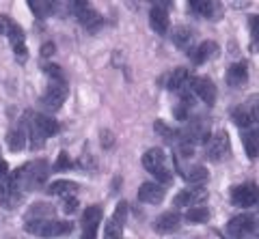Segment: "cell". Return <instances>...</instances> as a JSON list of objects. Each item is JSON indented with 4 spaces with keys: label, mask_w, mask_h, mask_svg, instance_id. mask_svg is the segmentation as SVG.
I'll return each instance as SVG.
<instances>
[{
    "label": "cell",
    "mask_w": 259,
    "mask_h": 239,
    "mask_svg": "<svg viewBox=\"0 0 259 239\" xmlns=\"http://www.w3.org/2000/svg\"><path fill=\"white\" fill-rule=\"evenodd\" d=\"M52 170H50L48 159H32V162L20 166L11 177L20 186L22 192H35V190L44 188V183H46V179H48V174Z\"/></svg>",
    "instance_id": "obj_1"
},
{
    "label": "cell",
    "mask_w": 259,
    "mask_h": 239,
    "mask_svg": "<svg viewBox=\"0 0 259 239\" xmlns=\"http://www.w3.org/2000/svg\"><path fill=\"white\" fill-rule=\"evenodd\" d=\"M71 222H61V220H26L24 222V230L37 237H59L71 233Z\"/></svg>",
    "instance_id": "obj_2"
},
{
    "label": "cell",
    "mask_w": 259,
    "mask_h": 239,
    "mask_svg": "<svg viewBox=\"0 0 259 239\" xmlns=\"http://www.w3.org/2000/svg\"><path fill=\"white\" fill-rule=\"evenodd\" d=\"M143 166L158 179V183H162V186H166V183L171 181V168H168L166 153L162 149H149L147 153L143 155Z\"/></svg>",
    "instance_id": "obj_3"
},
{
    "label": "cell",
    "mask_w": 259,
    "mask_h": 239,
    "mask_svg": "<svg viewBox=\"0 0 259 239\" xmlns=\"http://www.w3.org/2000/svg\"><path fill=\"white\" fill-rule=\"evenodd\" d=\"M209 136H212V132H209V121L203 116L192 118V121L188 123V127H186L184 132H180V140L190 142L192 147L201 145V142H207Z\"/></svg>",
    "instance_id": "obj_4"
},
{
    "label": "cell",
    "mask_w": 259,
    "mask_h": 239,
    "mask_svg": "<svg viewBox=\"0 0 259 239\" xmlns=\"http://www.w3.org/2000/svg\"><path fill=\"white\" fill-rule=\"evenodd\" d=\"M67 95H69L67 84H65V82H52L46 89V93L41 95L44 110H48V112H56V110H61L65 99H67Z\"/></svg>",
    "instance_id": "obj_5"
},
{
    "label": "cell",
    "mask_w": 259,
    "mask_h": 239,
    "mask_svg": "<svg viewBox=\"0 0 259 239\" xmlns=\"http://www.w3.org/2000/svg\"><path fill=\"white\" fill-rule=\"evenodd\" d=\"M229 151H231V142H229V134L225 130L216 132L209 136L207 140V157L212 162H223V159L229 157Z\"/></svg>",
    "instance_id": "obj_6"
},
{
    "label": "cell",
    "mask_w": 259,
    "mask_h": 239,
    "mask_svg": "<svg viewBox=\"0 0 259 239\" xmlns=\"http://www.w3.org/2000/svg\"><path fill=\"white\" fill-rule=\"evenodd\" d=\"M69 7H71V11H74V15L78 18V22L82 24L87 30H91V33H95V30L104 24L102 15L97 13V11H93L89 3H82V0H80V3H71Z\"/></svg>",
    "instance_id": "obj_7"
},
{
    "label": "cell",
    "mask_w": 259,
    "mask_h": 239,
    "mask_svg": "<svg viewBox=\"0 0 259 239\" xmlns=\"http://www.w3.org/2000/svg\"><path fill=\"white\" fill-rule=\"evenodd\" d=\"M255 230H257V220L250 213H242V216L231 218L229 224H227V233L233 239H244L248 235H253Z\"/></svg>",
    "instance_id": "obj_8"
},
{
    "label": "cell",
    "mask_w": 259,
    "mask_h": 239,
    "mask_svg": "<svg viewBox=\"0 0 259 239\" xmlns=\"http://www.w3.org/2000/svg\"><path fill=\"white\" fill-rule=\"evenodd\" d=\"M22 190L20 186L13 181L11 174H7L5 179H0V205L5 207V209H15V207L20 205L22 201Z\"/></svg>",
    "instance_id": "obj_9"
},
{
    "label": "cell",
    "mask_w": 259,
    "mask_h": 239,
    "mask_svg": "<svg viewBox=\"0 0 259 239\" xmlns=\"http://www.w3.org/2000/svg\"><path fill=\"white\" fill-rule=\"evenodd\" d=\"M188 89H190V93L194 95V97H199L205 106H214V101H216V84L209 78H190Z\"/></svg>",
    "instance_id": "obj_10"
},
{
    "label": "cell",
    "mask_w": 259,
    "mask_h": 239,
    "mask_svg": "<svg viewBox=\"0 0 259 239\" xmlns=\"http://www.w3.org/2000/svg\"><path fill=\"white\" fill-rule=\"evenodd\" d=\"M125 218H127V203L121 201L117 205L112 218L106 224V233H104V239H123V226H125Z\"/></svg>",
    "instance_id": "obj_11"
},
{
    "label": "cell",
    "mask_w": 259,
    "mask_h": 239,
    "mask_svg": "<svg viewBox=\"0 0 259 239\" xmlns=\"http://www.w3.org/2000/svg\"><path fill=\"white\" fill-rule=\"evenodd\" d=\"M102 216H104V211H102L100 205L87 207L84 213H82V239H95L97 237V228H100Z\"/></svg>",
    "instance_id": "obj_12"
},
{
    "label": "cell",
    "mask_w": 259,
    "mask_h": 239,
    "mask_svg": "<svg viewBox=\"0 0 259 239\" xmlns=\"http://www.w3.org/2000/svg\"><path fill=\"white\" fill-rule=\"evenodd\" d=\"M231 203L236 207H255L257 205V186L255 183H242L231 190Z\"/></svg>",
    "instance_id": "obj_13"
},
{
    "label": "cell",
    "mask_w": 259,
    "mask_h": 239,
    "mask_svg": "<svg viewBox=\"0 0 259 239\" xmlns=\"http://www.w3.org/2000/svg\"><path fill=\"white\" fill-rule=\"evenodd\" d=\"M205 198H207V190L203 186H192V188L182 190V192L173 198V205L175 207H188V205L199 207V203H203Z\"/></svg>",
    "instance_id": "obj_14"
},
{
    "label": "cell",
    "mask_w": 259,
    "mask_h": 239,
    "mask_svg": "<svg viewBox=\"0 0 259 239\" xmlns=\"http://www.w3.org/2000/svg\"><path fill=\"white\" fill-rule=\"evenodd\" d=\"M166 196V188L158 181H149V183H143L139 188V201L141 203H147V205H158L164 201Z\"/></svg>",
    "instance_id": "obj_15"
},
{
    "label": "cell",
    "mask_w": 259,
    "mask_h": 239,
    "mask_svg": "<svg viewBox=\"0 0 259 239\" xmlns=\"http://www.w3.org/2000/svg\"><path fill=\"white\" fill-rule=\"evenodd\" d=\"M149 26L156 35H164L171 22H168V13H166V5L164 3H156L149 11Z\"/></svg>",
    "instance_id": "obj_16"
},
{
    "label": "cell",
    "mask_w": 259,
    "mask_h": 239,
    "mask_svg": "<svg viewBox=\"0 0 259 239\" xmlns=\"http://www.w3.org/2000/svg\"><path fill=\"white\" fill-rule=\"evenodd\" d=\"M257 97H253V103H244V106H238L236 110L231 112L233 123L240 125V127H250L257 123Z\"/></svg>",
    "instance_id": "obj_17"
},
{
    "label": "cell",
    "mask_w": 259,
    "mask_h": 239,
    "mask_svg": "<svg viewBox=\"0 0 259 239\" xmlns=\"http://www.w3.org/2000/svg\"><path fill=\"white\" fill-rule=\"evenodd\" d=\"M182 224V216L177 211H164L162 216L156 218V222H153V228H156V233L160 235H171L175 233L177 228H180Z\"/></svg>",
    "instance_id": "obj_18"
},
{
    "label": "cell",
    "mask_w": 259,
    "mask_h": 239,
    "mask_svg": "<svg viewBox=\"0 0 259 239\" xmlns=\"http://www.w3.org/2000/svg\"><path fill=\"white\" fill-rule=\"evenodd\" d=\"M188 84H190V71L186 67H177L171 71V74H166V78H164V86L168 91H175V93L186 91Z\"/></svg>",
    "instance_id": "obj_19"
},
{
    "label": "cell",
    "mask_w": 259,
    "mask_h": 239,
    "mask_svg": "<svg viewBox=\"0 0 259 239\" xmlns=\"http://www.w3.org/2000/svg\"><path fill=\"white\" fill-rule=\"evenodd\" d=\"M216 54H218V43L216 41H203V43H199V45H194L188 50V56H190V61L194 63V65H203L205 61L216 56Z\"/></svg>",
    "instance_id": "obj_20"
},
{
    "label": "cell",
    "mask_w": 259,
    "mask_h": 239,
    "mask_svg": "<svg viewBox=\"0 0 259 239\" xmlns=\"http://www.w3.org/2000/svg\"><path fill=\"white\" fill-rule=\"evenodd\" d=\"M182 172V177L192 183V186H201L203 181H207V168L205 166H199V164H192V166H177Z\"/></svg>",
    "instance_id": "obj_21"
},
{
    "label": "cell",
    "mask_w": 259,
    "mask_h": 239,
    "mask_svg": "<svg viewBox=\"0 0 259 239\" xmlns=\"http://www.w3.org/2000/svg\"><path fill=\"white\" fill-rule=\"evenodd\" d=\"M248 80V65L246 63H236L227 71V84L229 86H244Z\"/></svg>",
    "instance_id": "obj_22"
},
{
    "label": "cell",
    "mask_w": 259,
    "mask_h": 239,
    "mask_svg": "<svg viewBox=\"0 0 259 239\" xmlns=\"http://www.w3.org/2000/svg\"><path fill=\"white\" fill-rule=\"evenodd\" d=\"M48 192H50L52 196L71 198V196H76V194H78V183L67 181V179H63V181H54V183H50V186H48Z\"/></svg>",
    "instance_id": "obj_23"
},
{
    "label": "cell",
    "mask_w": 259,
    "mask_h": 239,
    "mask_svg": "<svg viewBox=\"0 0 259 239\" xmlns=\"http://www.w3.org/2000/svg\"><path fill=\"white\" fill-rule=\"evenodd\" d=\"M26 142H28L26 125H20V127H15V130H11L9 134H7V145H9L11 151H22L24 147H26Z\"/></svg>",
    "instance_id": "obj_24"
},
{
    "label": "cell",
    "mask_w": 259,
    "mask_h": 239,
    "mask_svg": "<svg viewBox=\"0 0 259 239\" xmlns=\"http://www.w3.org/2000/svg\"><path fill=\"white\" fill-rule=\"evenodd\" d=\"M190 7V11L192 13H197V15H201V18H207V20H214L216 18V13H218V7L216 3H205V0H192V3L188 5Z\"/></svg>",
    "instance_id": "obj_25"
},
{
    "label": "cell",
    "mask_w": 259,
    "mask_h": 239,
    "mask_svg": "<svg viewBox=\"0 0 259 239\" xmlns=\"http://www.w3.org/2000/svg\"><path fill=\"white\" fill-rule=\"evenodd\" d=\"M28 220H52L54 216V207H50L48 203H35L28 209Z\"/></svg>",
    "instance_id": "obj_26"
},
{
    "label": "cell",
    "mask_w": 259,
    "mask_h": 239,
    "mask_svg": "<svg viewBox=\"0 0 259 239\" xmlns=\"http://www.w3.org/2000/svg\"><path fill=\"white\" fill-rule=\"evenodd\" d=\"M173 43L180 47V50H186L188 52L190 47H192V30L190 28H186V26H180L173 33Z\"/></svg>",
    "instance_id": "obj_27"
},
{
    "label": "cell",
    "mask_w": 259,
    "mask_h": 239,
    "mask_svg": "<svg viewBox=\"0 0 259 239\" xmlns=\"http://www.w3.org/2000/svg\"><path fill=\"white\" fill-rule=\"evenodd\" d=\"M186 222H190V224H205L209 220V209L207 207H192V209L186 211Z\"/></svg>",
    "instance_id": "obj_28"
},
{
    "label": "cell",
    "mask_w": 259,
    "mask_h": 239,
    "mask_svg": "<svg viewBox=\"0 0 259 239\" xmlns=\"http://www.w3.org/2000/svg\"><path fill=\"white\" fill-rule=\"evenodd\" d=\"M242 145L246 149V155L250 159L257 157V130H250V132H244L242 134Z\"/></svg>",
    "instance_id": "obj_29"
},
{
    "label": "cell",
    "mask_w": 259,
    "mask_h": 239,
    "mask_svg": "<svg viewBox=\"0 0 259 239\" xmlns=\"http://www.w3.org/2000/svg\"><path fill=\"white\" fill-rule=\"evenodd\" d=\"M156 132L160 134V138H164L166 142H180V132L177 130H171L166 123H162V121H156Z\"/></svg>",
    "instance_id": "obj_30"
},
{
    "label": "cell",
    "mask_w": 259,
    "mask_h": 239,
    "mask_svg": "<svg viewBox=\"0 0 259 239\" xmlns=\"http://www.w3.org/2000/svg\"><path fill=\"white\" fill-rule=\"evenodd\" d=\"M28 7L37 18H48V15H52V11L56 9L54 3H28Z\"/></svg>",
    "instance_id": "obj_31"
},
{
    "label": "cell",
    "mask_w": 259,
    "mask_h": 239,
    "mask_svg": "<svg viewBox=\"0 0 259 239\" xmlns=\"http://www.w3.org/2000/svg\"><path fill=\"white\" fill-rule=\"evenodd\" d=\"M7 37H9L11 39V43L13 45H20V43H24V37H26V35H24V30H22V26H18V24H11V28H9V33H7Z\"/></svg>",
    "instance_id": "obj_32"
},
{
    "label": "cell",
    "mask_w": 259,
    "mask_h": 239,
    "mask_svg": "<svg viewBox=\"0 0 259 239\" xmlns=\"http://www.w3.org/2000/svg\"><path fill=\"white\" fill-rule=\"evenodd\" d=\"M44 74L52 78V82H63V69L59 65H44Z\"/></svg>",
    "instance_id": "obj_33"
},
{
    "label": "cell",
    "mask_w": 259,
    "mask_h": 239,
    "mask_svg": "<svg viewBox=\"0 0 259 239\" xmlns=\"http://www.w3.org/2000/svg\"><path fill=\"white\" fill-rule=\"evenodd\" d=\"M71 168V159L67 153H61L59 159H56V164H54V170H67Z\"/></svg>",
    "instance_id": "obj_34"
},
{
    "label": "cell",
    "mask_w": 259,
    "mask_h": 239,
    "mask_svg": "<svg viewBox=\"0 0 259 239\" xmlns=\"http://www.w3.org/2000/svg\"><path fill=\"white\" fill-rule=\"evenodd\" d=\"M173 114H175V118H180V121H186V118H188V108H186L184 103H180V106H175Z\"/></svg>",
    "instance_id": "obj_35"
},
{
    "label": "cell",
    "mask_w": 259,
    "mask_h": 239,
    "mask_svg": "<svg viewBox=\"0 0 259 239\" xmlns=\"http://www.w3.org/2000/svg\"><path fill=\"white\" fill-rule=\"evenodd\" d=\"M11 24H13V22H11L9 18H7V15L0 13V35H7V33H9Z\"/></svg>",
    "instance_id": "obj_36"
},
{
    "label": "cell",
    "mask_w": 259,
    "mask_h": 239,
    "mask_svg": "<svg viewBox=\"0 0 259 239\" xmlns=\"http://www.w3.org/2000/svg\"><path fill=\"white\" fill-rule=\"evenodd\" d=\"M67 213H74L78 209V201H76V196H71V198H65V207H63Z\"/></svg>",
    "instance_id": "obj_37"
},
{
    "label": "cell",
    "mask_w": 259,
    "mask_h": 239,
    "mask_svg": "<svg viewBox=\"0 0 259 239\" xmlns=\"http://www.w3.org/2000/svg\"><path fill=\"white\" fill-rule=\"evenodd\" d=\"M13 52H15V56H18L20 61H24L28 56V52H26V45L20 43V45H13Z\"/></svg>",
    "instance_id": "obj_38"
},
{
    "label": "cell",
    "mask_w": 259,
    "mask_h": 239,
    "mask_svg": "<svg viewBox=\"0 0 259 239\" xmlns=\"http://www.w3.org/2000/svg\"><path fill=\"white\" fill-rule=\"evenodd\" d=\"M54 50H56V45L52 43V41H48V43H44L41 45V56H52V54H54Z\"/></svg>",
    "instance_id": "obj_39"
},
{
    "label": "cell",
    "mask_w": 259,
    "mask_h": 239,
    "mask_svg": "<svg viewBox=\"0 0 259 239\" xmlns=\"http://www.w3.org/2000/svg\"><path fill=\"white\" fill-rule=\"evenodd\" d=\"M7 174H9V164L5 159H0V179H5Z\"/></svg>",
    "instance_id": "obj_40"
},
{
    "label": "cell",
    "mask_w": 259,
    "mask_h": 239,
    "mask_svg": "<svg viewBox=\"0 0 259 239\" xmlns=\"http://www.w3.org/2000/svg\"><path fill=\"white\" fill-rule=\"evenodd\" d=\"M102 142L104 147H110V132H102Z\"/></svg>",
    "instance_id": "obj_41"
},
{
    "label": "cell",
    "mask_w": 259,
    "mask_h": 239,
    "mask_svg": "<svg viewBox=\"0 0 259 239\" xmlns=\"http://www.w3.org/2000/svg\"><path fill=\"white\" fill-rule=\"evenodd\" d=\"M250 26H253V35L257 37V15H253V18H250Z\"/></svg>",
    "instance_id": "obj_42"
},
{
    "label": "cell",
    "mask_w": 259,
    "mask_h": 239,
    "mask_svg": "<svg viewBox=\"0 0 259 239\" xmlns=\"http://www.w3.org/2000/svg\"><path fill=\"white\" fill-rule=\"evenodd\" d=\"M0 159H3V157H0Z\"/></svg>",
    "instance_id": "obj_43"
}]
</instances>
